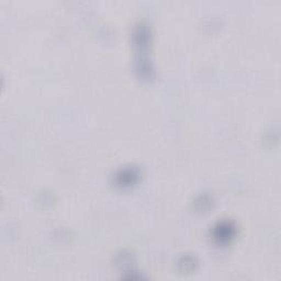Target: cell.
<instances>
[{"instance_id": "7a4b0ae2", "label": "cell", "mask_w": 281, "mask_h": 281, "mask_svg": "<svg viewBox=\"0 0 281 281\" xmlns=\"http://www.w3.org/2000/svg\"><path fill=\"white\" fill-rule=\"evenodd\" d=\"M138 177V173L134 168H126L117 175V182L121 186H131Z\"/></svg>"}, {"instance_id": "6da1fadb", "label": "cell", "mask_w": 281, "mask_h": 281, "mask_svg": "<svg viewBox=\"0 0 281 281\" xmlns=\"http://www.w3.org/2000/svg\"><path fill=\"white\" fill-rule=\"evenodd\" d=\"M235 233V227L233 223L224 221L217 224L214 228L213 235L219 242H228Z\"/></svg>"}]
</instances>
